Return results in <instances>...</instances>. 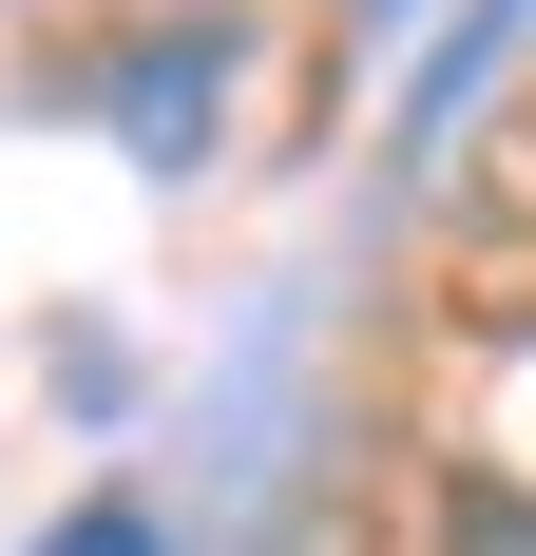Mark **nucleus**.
Wrapping results in <instances>:
<instances>
[{"label": "nucleus", "instance_id": "f257e3e1", "mask_svg": "<svg viewBox=\"0 0 536 556\" xmlns=\"http://www.w3.org/2000/svg\"><path fill=\"white\" fill-rule=\"evenodd\" d=\"M460 556H536V500H498V480H480V500H460Z\"/></svg>", "mask_w": 536, "mask_h": 556}, {"label": "nucleus", "instance_id": "f03ea898", "mask_svg": "<svg viewBox=\"0 0 536 556\" xmlns=\"http://www.w3.org/2000/svg\"><path fill=\"white\" fill-rule=\"evenodd\" d=\"M58 556H154V518H115V500H97V518H58Z\"/></svg>", "mask_w": 536, "mask_h": 556}]
</instances>
